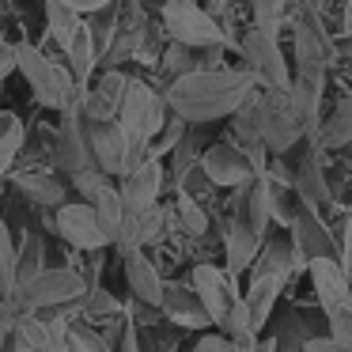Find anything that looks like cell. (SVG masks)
<instances>
[{
    "label": "cell",
    "instance_id": "6da1fadb",
    "mask_svg": "<svg viewBox=\"0 0 352 352\" xmlns=\"http://www.w3.org/2000/svg\"><path fill=\"white\" fill-rule=\"evenodd\" d=\"M254 87H258V80L246 69H197L170 80L167 91H163V102L186 125H205L231 118Z\"/></svg>",
    "mask_w": 352,
    "mask_h": 352
},
{
    "label": "cell",
    "instance_id": "7a4b0ae2",
    "mask_svg": "<svg viewBox=\"0 0 352 352\" xmlns=\"http://www.w3.org/2000/svg\"><path fill=\"white\" fill-rule=\"evenodd\" d=\"M167 118H170V110H167V102H163V95L155 91V87H148L144 80H129L122 110H118V125H122L125 140H129L125 175H129L133 167H140L144 160H152L148 148H152V140L160 137V129L167 125Z\"/></svg>",
    "mask_w": 352,
    "mask_h": 352
},
{
    "label": "cell",
    "instance_id": "3957f363",
    "mask_svg": "<svg viewBox=\"0 0 352 352\" xmlns=\"http://www.w3.org/2000/svg\"><path fill=\"white\" fill-rule=\"evenodd\" d=\"M16 69L23 72V80L31 84L34 99L50 110H61V114H76L80 102V87L72 80L69 65L50 61L38 46H16Z\"/></svg>",
    "mask_w": 352,
    "mask_h": 352
},
{
    "label": "cell",
    "instance_id": "277c9868",
    "mask_svg": "<svg viewBox=\"0 0 352 352\" xmlns=\"http://www.w3.org/2000/svg\"><path fill=\"white\" fill-rule=\"evenodd\" d=\"M250 110H254V122H258V137L265 144V152L284 155L292 152V144L307 137V125L299 118V110L292 107L288 91H269V87H254L250 91Z\"/></svg>",
    "mask_w": 352,
    "mask_h": 352
},
{
    "label": "cell",
    "instance_id": "5b68a950",
    "mask_svg": "<svg viewBox=\"0 0 352 352\" xmlns=\"http://www.w3.org/2000/svg\"><path fill=\"white\" fill-rule=\"evenodd\" d=\"M84 292H87V280L76 269H42L38 276L19 284L16 296L4 307L12 314H38V311H50V307L76 303V299H84Z\"/></svg>",
    "mask_w": 352,
    "mask_h": 352
},
{
    "label": "cell",
    "instance_id": "8992f818",
    "mask_svg": "<svg viewBox=\"0 0 352 352\" xmlns=\"http://www.w3.org/2000/svg\"><path fill=\"white\" fill-rule=\"evenodd\" d=\"M163 31L170 34V42L190 50H223L231 42V34L201 8L197 0H163Z\"/></svg>",
    "mask_w": 352,
    "mask_h": 352
},
{
    "label": "cell",
    "instance_id": "52a82bcc",
    "mask_svg": "<svg viewBox=\"0 0 352 352\" xmlns=\"http://www.w3.org/2000/svg\"><path fill=\"white\" fill-rule=\"evenodd\" d=\"M239 54L246 61V72L258 80L261 87L269 91H288L292 87V72H288V61H284V50H280V38L273 31H261V27H250L239 42Z\"/></svg>",
    "mask_w": 352,
    "mask_h": 352
},
{
    "label": "cell",
    "instance_id": "ba28073f",
    "mask_svg": "<svg viewBox=\"0 0 352 352\" xmlns=\"http://www.w3.org/2000/svg\"><path fill=\"white\" fill-rule=\"evenodd\" d=\"M190 288L197 292L201 307L208 311V318H212V326H223L231 314V307L243 299V292H239L235 276L228 273V269H216V265H197L190 273Z\"/></svg>",
    "mask_w": 352,
    "mask_h": 352
},
{
    "label": "cell",
    "instance_id": "9c48e42d",
    "mask_svg": "<svg viewBox=\"0 0 352 352\" xmlns=\"http://www.w3.org/2000/svg\"><path fill=\"white\" fill-rule=\"evenodd\" d=\"M54 231L72 243L76 250H102L110 246V235L102 231L99 216L87 201H65L61 208H54Z\"/></svg>",
    "mask_w": 352,
    "mask_h": 352
},
{
    "label": "cell",
    "instance_id": "30bf717a",
    "mask_svg": "<svg viewBox=\"0 0 352 352\" xmlns=\"http://www.w3.org/2000/svg\"><path fill=\"white\" fill-rule=\"evenodd\" d=\"M201 175H205L212 186L239 190V186H246L258 170H254L250 155H246L235 140H220V144H212L205 155H201Z\"/></svg>",
    "mask_w": 352,
    "mask_h": 352
},
{
    "label": "cell",
    "instance_id": "8fae6325",
    "mask_svg": "<svg viewBox=\"0 0 352 352\" xmlns=\"http://www.w3.org/2000/svg\"><path fill=\"white\" fill-rule=\"evenodd\" d=\"M87 152H91L95 167L107 178H122L125 163H129V140H125L118 122H84Z\"/></svg>",
    "mask_w": 352,
    "mask_h": 352
},
{
    "label": "cell",
    "instance_id": "7c38bea8",
    "mask_svg": "<svg viewBox=\"0 0 352 352\" xmlns=\"http://www.w3.org/2000/svg\"><path fill=\"white\" fill-rule=\"evenodd\" d=\"M125 87H129V76L118 72V69H107L99 84L87 87V91H80V102H76L80 122H118Z\"/></svg>",
    "mask_w": 352,
    "mask_h": 352
},
{
    "label": "cell",
    "instance_id": "4fadbf2b",
    "mask_svg": "<svg viewBox=\"0 0 352 352\" xmlns=\"http://www.w3.org/2000/svg\"><path fill=\"white\" fill-rule=\"evenodd\" d=\"M292 250H296L299 265H311L314 258H337V246L333 239H329L326 223H322V216L314 212V208H303L299 205L296 220H292Z\"/></svg>",
    "mask_w": 352,
    "mask_h": 352
},
{
    "label": "cell",
    "instance_id": "5bb4252c",
    "mask_svg": "<svg viewBox=\"0 0 352 352\" xmlns=\"http://www.w3.org/2000/svg\"><path fill=\"white\" fill-rule=\"evenodd\" d=\"M122 205L125 212H148V208L160 205V193H163V163L160 160H144L140 167H133L129 175H122Z\"/></svg>",
    "mask_w": 352,
    "mask_h": 352
},
{
    "label": "cell",
    "instance_id": "9a60e30c",
    "mask_svg": "<svg viewBox=\"0 0 352 352\" xmlns=\"http://www.w3.org/2000/svg\"><path fill=\"white\" fill-rule=\"evenodd\" d=\"M307 273H311V284H314V292H318V303L326 314L349 311L352 307V284H349V276H344V269L337 258H314L311 265H307Z\"/></svg>",
    "mask_w": 352,
    "mask_h": 352
},
{
    "label": "cell",
    "instance_id": "2e32d148",
    "mask_svg": "<svg viewBox=\"0 0 352 352\" xmlns=\"http://www.w3.org/2000/svg\"><path fill=\"white\" fill-rule=\"evenodd\" d=\"M292 186H296V197L303 208L318 212L322 205H329V182H326V170H322V148L314 140H307L303 160L292 170Z\"/></svg>",
    "mask_w": 352,
    "mask_h": 352
},
{
    "label": "cell",
    "instance_id": "e0dca14e",
    "mask_svg": "<svg viewBox=\"0 0 352 352\" xmlns=\"http://www.w3.org/2000/svg\"><path fill=\"white\" fill-rule=\"evenodd\" d=\"M160 311L182 329H201V333H205V329L212 326V318H208V311L201 307L197 292H193L190 284H163Z\"/></svg>",
    "mask_w": 352,
    "mask_h": 352
},
{
    "label": "cell",
    "instance_id": "ac0fdd59",
    "mask_svg": "<svg viewBox=\"0 0 352 352\" xmlns=\"http://www.w3.org/2000/svg\"><path fill=\"white\" fill-rule=\"evenodd\" d=\"M122 269H125V284H129L133 299H140V303H148V307H160L163 276H160V269H155V261L148 258L144 250H125Z\"/></svg>",
    "mask_w": 352,
    "mask_h": 352
},
{
    "label": "cell",
    "instance_id": "d6986e66",
    "mask_svg": "<svg viewBox=\"0 0 352 352\" xmlns=\"http://www.w3.org/2000/svg\"><path fill=\"white\" fill-rule=\"evenodd\" d=\"M57 163H61L69 175H80V170L95 167L91 152H87V137H84L80 114H65L61 133H57Z\"/></svg>",
    "mask_w": 352,
    "mask_h": 352
},
{
    "label": "cell",
    "instance_id": "ffe728a7",
    "mask_svg": "<svg viewBox=\"0 0 352 352\" xmlns=\"http://www.w3.org/2000/svg\"><path fill=\"white\" fill-rule=\"evenodd\" d=\"M243 190V197H239V216L235 220H243L246 228L254 231V235H265L269 220H273V208H269V178L265 175H254L246 186H239Z\"/></svg>",
    "mask_w": 352,
    "mask_h": 352
},
{
    "label": "cell",
    "instance_id": "44dd1931",
    "mask_svg": "<svg viewBox=\"0 0 352 352\" xmlns=\"http://www.w3.org/2000/svg\"><path fill=\"white\" fill-rule=\"evenodd\" d=\"M223 250H228V273L239 276L254 265V258H258V250H261V239L254 235L243 220H231L228 228H223Z\"/></svg>",
    "mask_w": 352,
    "mask_h": 352
},
{
    "label": "cell",
    "instance_id": "7402d4cb",
    "mask_svg": "<svg viewBox=\"0 0 352 352\" xmlns=\"http://www.w3.org/2000/svg\"><path fill=\"white\" fill-rule=\"evenodd\" d=\"M65 61H69V72L72 80H76L80 91H87L91 87V72L95 65H99V50H95V38H91V27L80 23V31L72 34V42L65 46Z\"/></svg>",
    "mask_w": 352,
    "mask_h": 352
},
{
    "label": "cell",
    "instance_id": "603a6c76",
    "mask_svg": "<svg viewBox=\"0 0 352 352\" xmlns=\"http://www.w3.org/2000/svg\"><path fill=\"white\" fill-rule=\"evenodd\" d=\"M280 288H284L280 276H250V288L243 292V303H246V311H250L254 333H261V326L269 322V314H273V307H276Z\"/></svg>",
    "mask_w": 352,
    "mask_h": 352
},
{
    "label": "cell",
    "instance_id": "cb8c5ba5",
    "mask_svg": "<svg viewBox=\"0 0 352 352\" xmlns=\"http://www.w3.org/2000/svg\"><path fill=\"white\" fill-rule=\"evenodd\" d=\"M314 144H318V148H344V144H352V95H341L337 107L329 110V118H322Z\"/></svg>",
    "mask_w": 352,
    "mask_h": 352
},
{
    "label": "cell",
    "instance_id": "d4e9b609",
    "mask_svg": "<svg viewBox=\"0 0 352 352\" xmlns=\"http://www.w3.org/2000/svg\"><path fill=\"white\" fill-rule=\"evenodd\" d=\"M87 205L95 208L102 231H107L110 243H114L118 231H122V216H125V205H122V193H118V186H114V182H102L99 190L91 193V201H87Z\"/></svg>",
    "mask_w": 352,
    "mask_h": 352
},
{
    "label": "cell",
    "instance_id": "484cf974",
    "mask_svg": "<svg viewBox=\"0 0 352 352\" xmlns=\"http://www.w3.org/2000/svg\"><path fill=\"white\" fill-rule=\"evenodd\" d=\"M42 269H46V239H42L38 231H27L23 243L16 246V276H19V284L31 280V276H38Z\"/></svg>",
    "mask_w": 352,
    "mask_h": 352
},
{
    "label": "cell",
    "instance_id": "4316f807",
    "mask_svg": "<svg viewBox=\"0 0 352 352\" xmlns=\"http://www.w3.org/2000/svg\"><path fill=\"white\" fill-rule=\"evenodd\" d=\"M80 23L84 19L76 16V12L65 4V0H46V27H50V42H57V46H69L72 34L80 31Z\"/></svg>",
    "mask_w": 352,
    "mask_h": 352
},
{
    "label": "cell",
    "instance_id": "83f0119b",
    "mask_svg": "<svg viewBox=\"0 0 352 352\" xmlns=\"http://www.w3.org/2000/svg\"><path fill=\"white\" fill-rule=\"evenodd\" d=\"M19 193L31 201H38V205L46 208H61L65 205V182H57V178H46V175H19L16 178Z\"/></svg>",
    "mask_w": 352,
    "mask_h": 352
},
{
    "label": "cell",
    "instance_id": "f1b7e54d",
    "mask_svg": "<svg viewBox=\"0 0 352 352\" xmlns=\"http://www.w3.org/2000/svg\"><path fill=\"white\" fill-rule=\"evenodd\" d=\"M19 288V276H16V243H12V228L0 220V299L8 303Z\"/></svg>",
    "mask_w": 352,
    "mask_h": 352
},
{
    "label": "cell",
    "instance_id": "f546056e",
    "mask_svg": "<svg viewBox=\"0 0 352 352\" xmlns=\"http://www.w3.org/2000/svg\"><path fill=\"white\" fill-rule=\"evenodd\" d=\"M19 148H23V125L16 114H0V178L8 175V167L16 163Z\"/></svg>",
    "mask_w": 352,
    "mask_h": 352
},
{
    "label": "cell",
    "instance_id": "4dcf8cb0",
    "mask_svg": "<svg viewBox=\"0 0 352 352\" xmlns=\"http://www.w3.org/2000/svg\"><path fill=\"white\" fill-rule=\"evenodd\" d=\"M182 133H186V122H182V118H175V114H170V118H167V125L160 129V137L152 140L148 155H152V160H163L167 152H175V148H178V140H182Z\"/></svg>",
    "mask_w": 352,
    "mask_h": 352
},
{
    "label": "cell",
    "instance_id": "1f68e13d",
    "mask_svg": "<svg viewBox=\"0 0 352 352\" xmlns=\"http://www.w3.org/2000/svg\"><path fill=\"white\" fill-rule=\"evenodd\" d=\"M178 220H182V228L190 231V235H205V228H208V216L201 212V205L190 197V193H178Z\"/></svg>",
    "mask_w": 352,
    "mask_h": 352
},
{
    "label": "cell",
    "instance_id": "d6a6232c",
    "mask_svg": "<svg viewBox=\"0 0 352 352\" xmlns=\"http://www.w3.org/2000/svg\"><path fill=\"white\" fill-rule=\"evenodd\" d=\"M69 352H114L107 344V337L91 333V329H80V326H69Z\"/></svg>",
    "mask_w": 352,
    "mask_h": 352
},
{
    "label": "cell",
    "instance_id": "836d02e7",
    "mask_svg": "<svg viewBox=\"0 0 352 352\" xmlns=\"http://www.w3.org/2000/svg\"><path fill=\"white\" fill-rule=\"evenodd\" d=\"M76 303H84V311H87V318H99V314H118V299L114 296H107L102 288H87L84 292V299H76Z\"/></svg>",
    "mask_w": 352,
    "mask_h": 352
},
{
    "label": "cell",
    "instance_id": "e575fe53",
    "mask_svg": "<svg viewBox=\"0 0 352 352\" xmlns=\"http://www.w3.org/2000/svg\"><path fill=\"white\" fill-rule=\"evenodd\" d=\"M326 322H329V337H333L341 349H352V307H349V311L326 314Z\"/></svg>",
    "mask_w": 352,
    "mask_h": 352
},
{
    "label": "cell",
    "instance_id": "d590c367",
    "mask_svg": "<svg viewBox=\"0 0 352 352\" xmlns=\"http://www.w3.org/2000/svg\"><path fill=\"white\" fill-rule=\"evenodd\" d=\"M42 352H69V322L50 318V341L42 344Z\"/></svg>",
    "mask_w": 352,
    "mask_h": 352
},
{
    "label": "cell",
    "instance_id": "8d00e7d4",
    "mask_svg": "<svg viewBox=\"0 0 352 352\" xmlns=\"http://www.w3.org/2000/svg\"><path fill=\"white\" fill-rule=\"evenodd\" d=\"M337 261H341L344 276L352 280V216H344V231H341V243H337Z\"/></svg>",
    "mask_w": 352,
    "mask_h": 352
},
{
    "label": "cell",
    "instance_id": "74e56055",
    "mask_svg": "<svg viewBox=\"0 0 352 352\" xmlns=\"http://www.w3.org/2000/svg\"><path fill=\"white\" fill-rule=\"evenodd\" d=\"M193 352H235V349H231V341L223 333H201Z\"/></svg>",
    "mask_w": 352,
    "mask_h": 352
},
{
    "label": "cell",
    "instance_id": "f35d334b",
    "mask_svg": "<svg viewBox=\"0 0 352 352\" xmlns=\"http://www.w3.org/2000/svg\"><path fill=\"white\" fill-rule=\"evenodd\" d=\"M72 12H76L80 19L84 16H95V12H102V8H110V4H118V0H65Z\"/></svg>",
    "mask_w": 352,
    "mask_h": 352
},
{
    "label": "cell",
    "instance_id": "ab89813d",
    "mask_svg": "<svg viewBox=\"0 0 352 352\" xmlns=\"http://www.w3.org/2000/svg\"><path fill=\"white\" fill-rule=\"evenodd\" d=\"M118 352H140V341H137V326L125 322L122 333H118Z\"/></svg>",
    "mask_w": 352,
    "mask_h": 352
},
{
    "label": "cell",
    "instance_id": "60d3db41",
    "mask_svg": "<svg viewBox=\"0 0 352 352\" xmlns=\"http://www.w3.org/2000/svg\"><path fill=\"white\" fill-rule=\"evenodd\" d=\"M303 352H349V349H341L333 337H311V341L303 344Z\"/></svg>",
    "mask_w": 352,
    "mask_h": 352
},
{
    "label": "cell",
    "instance_id": "b9f144b4",
    "mask_svg": "<svg viewBox=\"0 0 352 352\" xmlns=\"http://www.w3.org/2000/svg\"><path fill=\"white\" fill-rule=\"evenodd\" d=\"M12 329H16V314H12L8 307H4V311H0V349H8Z\"/></svg>",
    "mask_w": 352,
    "mask_h": 352
},
{
    "label": "cell",
    "instance_id": "7bdbcfd3",
    "mask_svg": "<svg viewBox=\"0 0 352 352\" xmlns=\"http://www.w3.org/2000/svg\"><path fill=\"white\" fill-rule=\"evenodd\" d=\"M16 72V46H0V80Z\"/></svg>",
    "mask_w": 352,
    "mask_h": 352
},
{
    "label": "cell",
    "instance_id": "ee69618b",
    "mask_svg": "<svg viewBox=\"0 0 352 352\" xmlns=\"http://www.w3.org/2000/svg\"><path fill=\"white\" fill-rule=\"evenodd\" d=\"M341 34H352V0H341Z\"/></svg>",
    "mask_w": 352,
    "mask_h": 352
},
{
    "label": "cell",
    "instance_id": "f6af8a7d",
    "mask_svg": "<svg viewBox=\"0 0 352 352\" xmlns=\"http://www.w3.org/2000/svg\"><path fill=\"white\" fill-rule=\"evenodd\" d=\"M8 349H12V352H34V349H31V344H27V341H23V337H16V333H12V341H8Z\"/></svg>",
    "mask_w": 352,
    "mask_h": 352
},
{
    "label": "cell",
    "instance_id": "bcb514c9",
    "mask_svg": "<svg viewBox=\"0 0 352 352\" xmlns=\"http://www.w3.org/2000/svg\"><path fill=\"white\" fill-rule=\"evenodd\" d=\"M250 352H276V341H273V337H265V341L258 337V344H254Z\"/></svg>",
    "mask_w": 352,
    "mask_h": 352
},
{
    "label": "cell",
    "instance_id": "7dc6e473",
    "mask_svg": "<svg viewBox=\"0 0 352 352\" xmlns=\"http://www.w3.org/2000/svg\"><path fill=\"white\" fill-rule=\"evenodd\" d=\"M0 311H4V299H0Z\"/></svg>",
    "mask_w": 352,
    "mask_h": 352
},
{
    "label": "cell",
    "instance_id": "c3c4849f",
    "mask_svg": "<svg viewBox=\"0 0 352 352\" xmlns=\"http://www.w3.org/2000/svg\"><path fill=\"white\" fill-rule=\"evenodd\" d=\"M0 352H12V349H0Z\"/></svg>",
    "mask_w": 352,
    "mask_h": 352
},
{
    "label": "cell",
    "instance_id": "681fc988",
    "mask_svg": "<svg viewBox=\"0 0 352 352\" xmlns=\"http://www.w3.org/2000/svg\"><path fill=\"white\" fill-rule=\"evenodd\" d=\"M349 216H352V208H349Z\"/></svg>",
    "mask_w": 352,
    "mask_h": 352
},
{
    "label": "cell",
    "instance_id": "f907efd6",
    "mask_svg": "<svg viewBox=\"0 0 352 352\" xmlns=\"http://www.w3.org/2000/svg\"><path fill=\"white\" fill-rule=\"evenodd\" d=\"M349 284H352V280H349Z\"/></svg>",
    "mask_w": 352,
    "mask_h": 352
},
{
    "label": "cell",
    "instance_id": "816d5d0a",
    "mask_svg": "<svg viewBox=\"0 0 352 352\" xmlns=\"http://www.w3.org/2000/svg\"><path fill=\"white\" fill-rule=\"evenodd\" d=\"M349 352H352V349H349Z\"/></svg>",
    "mask_w": 352,
    "mask_h": 352
}]
</instances>
